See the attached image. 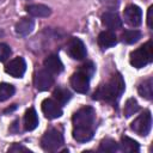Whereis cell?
I'll use <instances>...</instances> for the list:
<instances>
[{
	"instance_id": "obj_27",
	"label": "cell",
	"mask_w": 153,
	"mask_h": 153,
	"mask_svg": "<svg viewBox=\"0 0 153 153\" xmlns=\"http://www.w3.org/2000/svg\"><path fill=\"white\" fill-rule=\"evenodd\" d=\"M152 10H153V7L151 6V7L148 8V14H147V24H148V27H152V18H151Z\"/></svg>"
},
{
	"instance_id": "obj_6",
	"label": "cell",
	"mask_w": 153,
	"mask_h": 153,
	"mask_svg": "<svg viewBox=\"0 0 153 153\" xmlns=\"http://www.w3.org/2000/svg\"><path fill=\"white\" fill-rule=\"evenodd\" d=\"M131 130H134L136 134L146 136L152 128V116L148 110H145L141 115H139L130 124Z\"/></svg>"
},
{
	"instance_id": "obj_22",
	"label": "cell",
	"mask_w": 153,
	"mask_h": 153,
	"mask_svg": "<svg viewBox=\"0 0 153 153\" xmlns=\"http://www.w3.org/2000/svg\"><path fill=\"white\" fill-rule=\"evenodd\" d=\"M141 38V32L139 30H126L122 33V41L127 44L136 43Z\"/></svg>"
},
{
	"instance_id": "obj_7",
	"label": "cell",
	"mask_w": 153,
	"mask_h": 153,
	"mask_svg": "<svg viewBox=\"0 0 153 153\" xmlns=\"http://www.w3.org/2000/svg\"><path fill=\"white\" fill-rule=\"evenodd\" d=\"M54 84L53 74L47 69H39L35 73L33 76V85L38 91H45L50 88Z\"/></svg>"
},
{
	"instance_id": "obj_21",
	"label": "cell",
	"mask_w": 153,
	"mask_h": 153,
	"mask_svg": "<svg viewBox=\"0 0 153 153\" xmlns=\"http://www.w3.org/2000/svg\"><path fill=\"white\" fill-rule=\"evenodd\" d=\"M98 151H100V152H110V153L117 152L118 151V143L112 139H109V137L104 139V140L100 141Z\"/></svg>"
},
{
	"instance_id": "obj_18",
	"label": "cell",
	"mask_w": 153,
	"mask_h": 153,
	"mask_svg": "<svg viewBox=\"0 0 153 153\" xmlns=\"http://www.w3.org/2000/svg\"><path fill=\"white\" fill-rule=\"evenodd\" d=\"M118 148H121V151L128 152V153H133V152L136 153V152L140 151L139 143L134 139H131L129 136H122L121 137V142H120Z\"/></svg>"
},
{
	"instance_id": "obj_3",
	"label": "cell",
	"mask_w": 153,
	"mask_h": 153,
	"mask_svg": "<svg viewBox=\"0 0 153 153\" xmlns=\"http://www.w3.org/2000/svg\"><path fill=\"white\" fill-rule=\"evenodd\" d=\"M94 72V66L92 62L85 63L81 68L73 73L71 76V86L74 91L79 93H87L90 88V78Z\"/></svg>"
},
{
	"instance_id": "obj_19",
	"label": "cell",
	"mask_w": 153,
	"mask_h": 153,
	"mask_svg": "<svg viewBox=\"0 0 153 153\" xmlns=\"http://www.w3.org/2000/svg\"><path fill=\"white\" fill-rule=\"evenodd\" d=\"M137 91H139V94L148 100L152 99V96H153V86H152V78H148L146 80H143L139 87H137Z\"/></svg>"
},
{
	"instance_id": "obj_25",
	"label": "cell",
	"mask_w": 153,
	"mask_h": 153,
	"mask_svg": "<svg viewBox=\"0 0 153 153\" xmlns=\"http://www.w3.org/2000/svg\"><path fill=\"white\" fill-rule=\"evenodd\" d=\"M11 55V48L5 44V43H0V62L6 61Z\"/></svg>"
},
{
	"instance_id": "obj_14",
	"label": "cell",
	"mask_w": 153,
	"mask_h": 153,
	"mask_svg": "<svg viewBox=\"0 0 153 153\" xmlns=\"http://www.w3.org/2000/svg\"><path fill=\"white\" fill-rule=\"evenodd\" d=\"M35 27V22L31 18H22L17 24H16V33L19 36H27L29 33L32 32Z\"/></svg>"
},
{
	"instance_id": "obj_10",
	"label": "cell",
	"mask_w": 153,
	"mask_h": 153,
	"mask_svg": "<svg viewBox=\"0 0 153 153\" xmlns=\"http://www.w3.org/2000/svg\"><path fill=\"white\" fill-rule=\"evenodd\" d=\"M25 71H26V63H25V60L20 56L11 60L5 67V72L13 78H22Z\"/></svg>"
},
{
	"instance_id": "obj_23",
	"label": "cell",
	"mask_w": 153,
	"mask_h": 153,
	"mask_svg": "<svg viewBox=\"0 0 153 153\" xmlns=\"http://www.w3.org/2000/svg\"><path fill=\"white\" fill-rule=\"evenodd\" d=\"M16 92V88L13 85L7 84V82H1L0 84V102L7 100L11 98Z\"/></svg>"
},
{
	"instance_id": "obj_26",
	"label": "cell",
	"mask_w": 153,
	"mask_h": 153,
	"mask_svg": "<svg viewBox=\"0 0 153 153\" xmlns=\"http://www.w3.org/2000/svg\"><path fill=\"white\" fill-rule=\"evenodd\" d=\"M8 152H29L30 153L29 148H26V147H24V146H22L19 143H14L12 147H10Z\"/></svg>"
},
{
	"instance_id": "obj_13",
	"label": "cell",
	"mask_w": 153,
	"mask_h": 153,
	"mask_svg": "<svg viewBox=\"0 0 153 153\" xmlns=\"http://www.w3.org/2000/svg\"><path fill=\"white\" fill-rule=\"evenodd\" d=\"M44 67L47 71H49L51 74H59L63 71V63L60 60L57 55H49L44 60Z\"/></svg>"
},
{
	"instance_id": "obj_9",
	"label": "cell",
	"mask_w": 153,
	"mask_h": 153,
	"mask_svg": "<svg viewBox=\"0 0 153 153\" xmlns=\"http://www.w3.org/2000/svg\"><path fill=\"white\" fill-rule=\"evenodd\" d=\"M123 17H124V20L128 25L136 27L142 22V11L136 5H129L124 8Z\"/></svg>"
},
{
	"instance_id": "obj_20",
	"label": "cell",
	"mask_w": 153,
	"mask_h": 153,
	"mask_svg": "<svg viewBox=\"0 0 153 153\" xmlns=\"http://www.w3.org/2000/svg\"><path fill=\"white\" fill-rule=\"evenodd\" d=\"M53 96H54L55 100L59 102L60 104H66L72 98L71 92L67 88H65V87H57V88H55L54 92H53Z\"/></svg>"
},
{
	"instance_id": "obj_16",
	"label": "cell",
	"mask_w": 153,
	"mask_h": 153,
	"mask_svg": "<svg viewBox=\"0 0 153 153\" xmlns=\"http://www.w3.org/2000/svg\"><path fill=\"white\" fill-rule=\"evenodd\" d=\"M116 43H117V37L112 31H103L98 36V44L103 49L114 47Z\"/></svg>"
},
{
	"instance_id": "obj_2",
	"label": "cell",
	"mask_w": 153,
	"mask_h": 153,
	"mask_svg": "<svg viewBox=\"0 0 153 153\" xmlns=\"http://www.w3.org/2000/svg\"><path fill=\"white\" fill-rule=\"evenodd\" d=\"M126 85L122 75L120 73L114 74L104 85H100L97 91L93 93V99L105 100L108 103H116L122 93L124 92Z\"/></svg>"
},
{
	"instance_id": "obj_1",
	"label": "cell",
	"mask_w": 153,
	"mask_h": 153,
	"mask_svg": "<svg viewBox=\"0 0 153 153\" xmlns=\"http://www.w3.org/2000/svg\"><path fill=\"white\" fill-rule=\"evenodd\" d=\"M96 112L91 106H84L79 109L72 118L73 122V139L78 142H87L93 137Z\"/></svg>"
},
{
	"instance_id": "obj_4",
	"label": "cell",
	"mask_w": 153,
	"mask_h": 153,
	"mask_svg": "<svg viewBox=\"0 0 153 153\" xmlns=\"http://www.w3.org/2000/svg\"><path fill=\"white\" fill-rule=\"evenodd\" d=\"M153 60V47L152 41H148L140 48L130 53V65L135 68H142L151 63Z\"/></svg>"
},
{
	"instance_id": "obj_15",
	"label": "cell",
	"mask_w": 153,
	"mask_h": 153,
	"mask_svg": "<svg viewBox=\"0 0 153 153\" xmlns=\"http://www.w3.org/2000/svg\"><path fill=\"white\" fill-rule=\"evenodd\" d=\"M26 12L32 16V17H36V18H45V17H49L50 13H51V10L45 6V5H42V4H33V5H29L26 6Z\"/></svg>"
},
{
	"instance_id": "obj_17",
	"label": "cell",
	"mask_w": 153,
	"mask_h": 153,
	"mask_svg": "<svg viewBox=\"0 0 153 153\" xmlns=\"http://www.w3.org/2000/svg\"><path fill=\"white\" fill-rule=\"evenodd\" d=\"M38 126V117L33 108H29L24 115V128L25 130H33Z\"/></svg>"
},
{
	"instance_id": "obj_24",
	"label": "cell",
	"mask_w": 153,
	"mask_h": 153,
	"mask_svg": "<svg viewBox=\"0 0 153 153\" xmlns=\"http://www.w3.org/2000/svg\"><path fill=\"white\" fill-rule=\"evenodd\" d=\"M139 109H140V106H139L136 99L129 98V99L126 102V104H124V110H123L124 116H126V117H130V116H133L134 114H136V112L139 111Z\"/></svg>"
},
{
	"instance_id": "obj_12",
	"label": "cell",
	"mask_w": 153,
	"mask_h": 153,
	"mask_svg": "<svg viewBox=\"0 0 153 153\" xmlns=\"http://www.w3.org/2000/svg\"><path fill=\"white\" fill-rule=\"evenodd\" d=\"M102 23L103 25H105L106 27L111 30H116L122 26V20L118 17V14L115 12H110V11L104 12L102 14Z\"/></svg>"
},
{
	"instance_id": "obj_8",
	"label": "cell",
	"mask_w": 153,
	"mask_h": 153,
	"mask_svg": "<svg viewBox=\"0 0 153 153\" xmlns=\"http://www.w3.org/2000/svg\"><path fill=\"white\" fill-rule=\"evenodd\" d=\"M67 53L74 60H84L86 57V48L80 38L72 37L67 44Z\"/></svg>"
},
{
	"instance_id": "obj_11",
	"label": "cell",
	"mask_w": 153,
	"mask_h": 153,
	"mask_svg": "<svg viewBox=\"0 0 153 153\" xmlns=\"http://www.w3.org/2000/svg\"><path fill=\"white\" fill-rule=\"evenodd\" d=\"M42 111L44 114V116L47 118H50V120H54V118H57L62 115V109H61V105L59 102H56L55 99H51V98H45L43 102H42Z\"/></svg>"
},
{
	"instance_id": "obj_5",
	"label": "cell",
	"mask_w": 153,
	"mask_h": 153,
	"mask_svg": "<svg viewBox=\"0 0 153 153\" xmlns=\"http://www.w3.org/2000/svg\"><path fill=\"white\" fill-rule=\"evenodd\" d=\"M62 145H63V136L59 130L54 128L47 130L41 139V146L47 152H56L62 147Z\"/></svg>"
}]
</instances>
